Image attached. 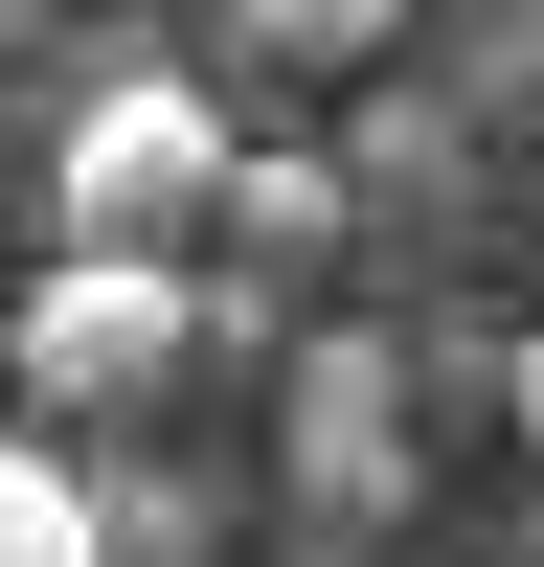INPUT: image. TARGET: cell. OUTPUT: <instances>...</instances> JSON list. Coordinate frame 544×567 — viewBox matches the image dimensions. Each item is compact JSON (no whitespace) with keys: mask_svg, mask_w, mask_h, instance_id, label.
Returning a JSON list of instances; mask_svg holds the SVG:
<instances>
[{"mask_svg":"<svg viewBox=\"0 0 544 567\" xmlns=\"http://www.w3.org/2000/svg\"><path fill=\"white\" fill-rule=\"evenodd\" d=\"M227 91L205 69H159V45H91V91H69V136H45V250H205L227 227Z\"/></svg>","mask_w":544,"mask_h":567,"instance_id":"obj_1","label":"cell"},{"mask_svg":"<svg viewBox=\"0 0 544 567\" xmlns=\"http://www.w3.org/2000/svg\"><path fill=\"white\" fill-rule=\"evenodd\" d=\"M45 23H69V0H0V69H23V45H45Z\"/></svg>","mask_w":544,"mask_h":567,"instance_id":"obj_8","label":"cell"},{"mask_svg":"<svg viewBox=\"0 0 544 567\" xmlns=\"http://www.w3.org/2000/svg\"><path fill=\"white\" fill-rule=\"evenodd\" d=\"M522 454H544V341H522Z\"/></svg>","mask_w":544,"mask_h":567,"instance_id":"obj_9","label":"cell"},{"mask_svg":"<svg viewBox=\"0 0 544 567\" xmlns=\"http://www.w3.org/2000/svg\"><path fill=\"white\" fill-rule=\"evenodd\" d=\"M91 523H114V567H205V499L181 477H91Z\"/></svg>","mask_w":544,"mask_h":567,"instance_id":"obj_7","label":"cell"},{"mask_svg":"<svg viewBox=\"0 0 544 567\" xmlns=\"http://www.w3.org/2000/svg\"><path fill=\"white\" fill-rule=\"evenodd\" d=\"M295 523L317 545L408 523V363L386 341H295Z\"/></svg>","mask_w":544,"mask_h":567,"instance_id":"obj_3","label":"cell"},{"mask_svg":"<svg viewBox=\"0 0 544 567\" xmlns=\"http://www.w3.org/2000/svg\"><path fill=\"white\" fill-rule=\"evenodd\" d=\"M0 567H114V523H91V477L45 432H0Z\"/></svg>","mask_w":544,"mask_h":567,"instance_id":"obj_6","label":"cell"},{"mask_svg":"<svg viewBox=\"0 0 544 567\" xmlns=\"http://www.w3.org/2000/svg\"><path fill=\"white\" fill-rule=\"evenodd\" d=\"M0 363H23V409H69V432H136V409L205 363V250H45L23 318H0Z\"/></svg>","mask_w":544,"mask_h":567,"instance_id":"obj_2","label":"cell"},{"mask_svg":"<svg viewBox=\"0 0 544 567\" xmlns=\"http://www.w3.org/2000/svg\"><path fill=\"white\" fill-rule=\"evenodd\" d=\"M408 45V0H227V69H272V91H363Z\"/></svg>","mask_w":544,"mask_h":567,"instance_id":"obj_5","label":"cell"},{"mask_svg":"<svg viewBox=\"0 0 544 567\" xmlns=\"http://www.w3.org/2000/svg\"><path fill=\"white\" fill-rule=\"evenodd\" d=\"M341 227H363L341 159H227V250H205V272H250V296H272V272H317Z\"/></svg>","mask_w":544,"mask_h":567,"instance_id":"obj_4","label":"cell"},{"mask_svg":"<svg viewBox=\"0 0 544 567\" xmlns=\"http://www.w3.org/2000/svg\"><path fill=\"white\" fill-rule=\"evenodd\" d=\"M0 409H23V363H0Z\"/></svg>","mask_w":544,"mask_h":567,"instance_id":"obj_10","label":"cell"}]
</instances>
